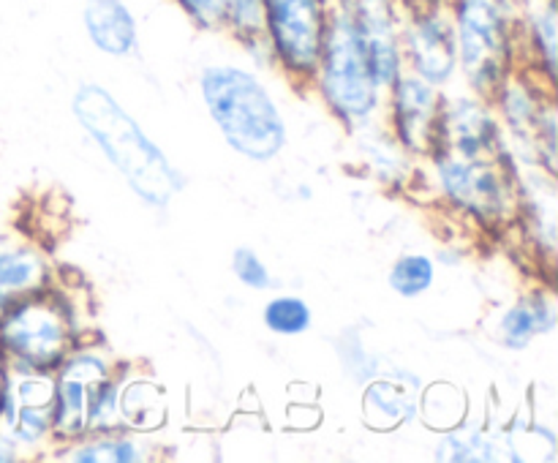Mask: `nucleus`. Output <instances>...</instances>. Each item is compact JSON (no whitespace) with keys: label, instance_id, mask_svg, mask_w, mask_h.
Instances as JSON below:
<instances>
[{"label":"nucleus","instance_id":"obj_1","mask_svg":"<svg viewBox=\"0 0 558 463\" xmlns=\"http://www.w3.org/2000/svg\"><path fill=\"white\" fill-rule=\"evenodd\" d=\"M71 114L142 205L163 212L183 194L189 185L183 169L107 85L82 82L71 96Z\"/></svg>","mask_w":558,"mask_h":463},{"label":"nucleus","instance_id":"obj_2","mask_svg":"<svg viewBox=\"0 0 558 463\" xmlns=\"http://www.w3.org/2000/svg\"><path fill=\"white\" fill-rule=\"evenodd\" d=\"M202 107L234 156L270 163L289 145V125L270 85L251 65L210 60L196 74Z\"/></svg>","mask_w":558,"mask_h":463},{"label":"nucleus","instance_id":"obj_3","mask_svg":"<svg viewBox=\"0 0 558 463\" xmlns=\"http://www.w3.org/2000/svg\"><path fill=\"white\" fill-rule=\"evenodd\" d=\"M515 167L518 161L507 147L499 156L485 158L456 156L436 147L417 163L414 188L428 191L474 232L507 234L515 221Z\"/></svg>","mask_w":558,"mask_h":463},{"label":"nucleus","instance_id":"obj_4","mask_svg":"<svg viewBox=\"0 0 558 463\" xmlns=\"http://www.w3.org/2000/svg\"><path fill=\"white\" fill-rule=\"evenodd\" d=\"M85 319L80 287H69L58 278L0 314V354L11 370L52 374L76 343L93 336Z\"/></svg>","mask_w":558,"mask_h":463},{"label":"nucleus","instance_id":"obj_5","mask_svg":"<svg viewBox=\"0 0 558 463\" xmlns=\"http://www.w3.org/2000/svg\"><path fill=\"white\" fill-rule=\"evenodd\" d=\"M125 365L98 336H87L65 354L52 370L54 447L96 430L123 428L118 395Z\"/></svg>","mask_w":558,"mask_h":463},{"label":"nucleus","instance_id":"obj_6","mask_svg":"<svg viewBox=\"0 0 558 463\" xmlns=\"http://www.w3.org/2000/svg\"><path fill=\"white\" fill-rule=\"evenodd\" d=\"M308 93L319 98L325 112L343 131L381 118L385 87L376 82L363 38L338 0L330 5L325 44Z\"/></svg>","mask_w":558,"mask_h":463},{"label":"nucleus","instance_id":"obj_7","mask_svg":"<svg viewBox=\"0 0 558 463\" xmlns=\"http://www.w3.org/2000/svg\"><path fill=\"white\" fill-rule=\"evenodd\" d=\"M458 49V85L490 98L496 87L523 69L512 0H450Z\"/></svg>","mask_w":558,"mask_h":463},{"label":"nucleus","instance_id":"obj_8","mask_svg":"<svg viewBox=\"0 0 558 463\" xmlns=\"http://www.w3.org/2000/svg\"><path fill=\"white\" fill-rule=\"evenodd\" d=\"M490 103L512 158L523 167L558 174L556 87L529 69H518L496 87Z\"/></svg>","mask_w":558,"mask_h":463},{"label":"nucleus","instance_id":"obj_9","mask_svg":"<svg viewBox=\"0 0 558 463\" xmlns=\"http://www.w3.org/2000/svg\"><path fill=\"white\" fill-rule=\"evenodd\" d=\"M332 0H265V44L272 71L308 93L319 65Z\"/></svg>","mask_w":558,"mask_h":463},{"label":"nucleus","instance_id":"obj_10","mask_svg":"<svg viewBox=\"0 0 558 463\" xmlns=\"http://www.w3.org/2000/svg\"><path fill=\"white\" fill-rule=\"evenodd\" d=\"M403 71L430 85H458V49L452 16L441 0H401Z\"/></svg>","mask_w":558,"mask_h":463},{"label":"nucleus","instance_id":"obj_11","mask_svg":"<svg viewBox=\"0 0 558 463\" xmlns=\"http://www.w3.org/2000/svg\"><path fill=\"white\" fill-rule=\"evenodd\" d=\"M52 398V374L9 370L0 395V430L20 444L25 461H47L54 447Z\"/></svg>","mask_w":558,"mask_h":463},{"label":"nucleus","instance_id":"obj_12","mask_svg":"<svg viewBox=\"0 0 558 463\" xmlns=\"http://www.w3.org/2000/svg\"><path fill=\"white\" fill-rule=\"evenodd\" d=\"M441 98H445L441 87L430 85L409 71H401V76L385 90L381 120L396 136L398 145L417 163L439 147Z\"/></svg>","mask_w":558,"mask_h":463},{"label":"nucleus","instance_id":"obj_13","mask_svg":"<svg viewBox=\"0 0 558 463\" xmlns=\"http://www.w3.org/2000/svg\"><path fill=\"white\" fill-rule=\"evenodd\" d=\"M439 147L456 156H499L505 150V134L490 98L461 85L447 87L441 98Z\"/></svg>","mask_w":558,"mask_h":463},{"label":"nucleus","instance_id":"obj_14","mask_svg":"<svg viewBox=\"0 0 558 463\" xmlns=\"http://www.w3.org/2000/svg\"><path fill=\"white\" fill-rule=\"evenodd\" d=\"M512 229L521 232L529 254L554 270L558 240V188L556 174L539 167H515V221Z\"/></svg>","mask_w":558,"mask_h":463},{"label":"nucleus","instance_id":"obj_15","mask_svg":"<svg viewBox=\"0 0 558 463\" xmlns=\"http://www.w3.org/2000/svg\"><path fill=\"white\" fill-rule=\"evenodd\" d=\"M425 381L403 365L371 376L360 395V419L371 434H398L417 419V398Z\"/></svg>","mask_w":558,"mask_h":463},{"label":"nucleus","instance_id":"obj_16","mask_svg":"<svg viewBox=\"0 0 558 463\" xmlns=\"http://www.w3.org/2000/svg\"><path fill=\"white\" fill-rule=\"evenodd\" d=\"M352 16L381 87H390L403 71L401 0H338Z\"/></svg>","mask_w":558,"mask_h":463},{"label":"nucleus","instance_id":"obj_17","mask_svg":"<svg viewBox=\"0 0 558 463\" xmlns=\"http://www.w3.org/2000/svg\"><path fill=\"white\" fill-rule=\"evenodd\" d=\"M357 163L374 183L392 194H409L417 180V161L403 150L385 125V120H371L347 131Z\"/></svg>","mask_w":558,"mask_h":463},{"label":"nucleus","instance_id":"obj_18","mask_svg":"<svg viewBox=\"0 0 558 463\" xmlns=\"http://www.w3.org/2000/svg\"><path fill=\"white\" fill-rule=\"evenodd\" d=\"M558 327V303L550 287L526 289L496 314L494 343L507 352H526L539 338L554 336Z\"/></svg>","mask_w":558,"mask_h":463},{"label":"nucleus","instance_id":"obj_19","mask_svg":"<svg viewBox=\"0 0 558 463\" xmlns=\"http://www.w3.org/2000/svg\"><path fill=\"white\" fill-rule=\"evenodd\" d=\"M58 281V267L36 240L5 234L0 240V314L16 300Z\"/></svg>","mask_w":558,"mask_h":463},{"label":"nucleus","instance_id":"obj_20","mask_svg":"<svg viewBox=\"0 0 558 463\" xmlns=\"http://www.w3.org/2000/svg\"><path fill=\"white\" fill-rule=\"evenodd\" d=\"M523 69L556 87L558 69V11L556 0H512Z\"/></svg>","mask_w":558,"mask_h":463},{"label":"nucleus","instance_id":"obj_21","mask_svg":"<svg viewBox=\"0 0 558 463\" xmlns=\"http://www.w3.org/2000/svg\"><path fill=\"white\" fill-rule=\"evenodd\" d=\"M82 27L90 47L107 58L140 54V22L125 0H82Z\"/></svg>","mask_w":558,"mask_h":463},{"label":"nucleus","instance_id":"obj_22","mask_svg":"<svg viewBox=\"0 0 558 463\" xmlns=\"http://www.w3.org/2000/svg\"><path fill=\"white\" fill-rule=\"evenodd\" d=\"M153 447L147 436L134 434L129 428L96 430L80 436L69 444H58L49 450L47 461L63 463H142L150 461Z\"/></svg>","mask_w":558,"mask_h":463},{"label":"nucleus","instance_id":"obj_23","mask_svg":"<svg viewBox=\"0 0 558 463\" xmlns=\"http://www.w3.org/2000/svg\"><path fill=\"white\" fill-rule=\"evenodd\" d=\"M118 406L120 425L142 436L156 434L169 419V401L161 381L131 365H125L123 379H120Z\"/></svg>","mask_w":558,"mask_h":463},{"label":"nucleus","instance_id":"obj_24","mask_svg":"<svg viewBox=\"0 0 558 463\" xmlns=\"http://www.w3.org/2000/svg\"><path fill=\"white\" fill-rule=\"evenodd\" d=\"M430 458L439 463H494L505 461V441L501 428L472 419L469 414L456 428H447L436 434L434 452Z\"/></svg>","mask_w":558,"mask_h":463},{"label":"nucleus","instance_id":"obj_25","mask_svg":"<svg viewBox=\"0 0 558 463\" xmlns=\"http://www.w3.org/2000/svg\"><path fill=\"white\" fill-rule=\"evenodd\" d=\"M223 33H229L248 60H254V69L272 71L265 44V0H227Z\"/></svg>","mask_w":558,"mask_h":463},{"label":"nucleus","instance_id":"obj_26","mask_svg":"<svg viewBox=\"0 0 558 463\" xmlns=\"http://www.w3.org/2000/svg\"><path fill=\"white\" fill-rule=\"evenodd\" d=\"M387 289L401 300H420L439 281V261L430 251H403L387 267Z\"/></svg>","mask_w":558,"mask_h":463},{"label":"nucleus","instance_id":"obj_27","mask_svg":"<svg viewBox=\"0 0 558 463\" xmlns=\"http://www.w3.org/2000/svg\"><path fill=\"white\" fill-rule=\"evenodd\" d=\"M469 414H472V409H469L466 390L452 385V381H434L428 387L423 385V390H420L417 419H423V425H428L434 434L456 428Z\"/></svg>","mask_w":558,"mask_h":463},{"label":"nucleus","instance_id":"obj_28","mask_svg":"<svg viewBox=\"0 0 558 463\" xmlns=\"http://www.w3.org/2000/svg\"><path fill=\"white\" fill-rule=\"evenodd\" d=\"M262 327L276 338H303L308 336L314 327V308L308 300L298 292H276L272 289L270 297L262 305Z\"/></svg>","mask_w":558,"mask_h":463},{"label":"nucleus","instance_id":"obj_29","mask_svg":"<svg viewBox=\"0 0 558 463\" xmlns=\"http://www.w3.org/2000/svg\"><path fill=\"white\" fill-rule=\"evenodd\" d=\"M229 270H232L234 281L243 289L256 294H270L278 287L276 272L265 261V256L254 248V245H238L229 259Z\"/></svg>","mask_w":558,"mask_h":463},{"label":"nucleus","instance_id":"obj_30","mask_svg":"<svg viewBox=\"0 0 558 463\" xmlns=\"http://www.w3.org/2000/svg\"><path fill=\"white\" fill-rule=\"evenodd\" d=\"M185 20L205 33H223V16H227V0H172Z\"/></svg>","mask_w":558,"mask_h":463},{"label":"nucleus","instance_id":"obj_31","mask_svg":"<svg viewBox=\"0 0 558 463\" xmlns=\"http://www.w3.org/2000/svg\"><path fill=\"white\" fill-rule=\"evenodd\" d=\"M16 461H25V452L20 450V444H16L5 430H0V463H16Z\"/></svg>","mask_w":558,"mask_h":463},{"label":"nucleus","instance_id":"obj_32","mask_svg":"<svg viewBox=\"0 0 558 463\" xmlns=\"http://www.w3.org/2000/svg\"><path fill=\"white\" fill-rule=\"evenodd\" d=\"M9 363L3 360V354H0V395H3V387H5V379H9Z\"/></svg>","mask_w":558,"mask_h":463},{"label":"nucleus","instance_id":"obj_33","mask_svg":"<svg viewBox=\"0 0 558 463\" xmlns=\"http://www.w3.org/2000/svg\"><path fill=\"white\" fill-rule=\"evenodd\" d=\"M5 234H9V232H0V240H3V237H5Z\"/></svg>","mask_w":558,"mask_h":463},{"label":"nucleus","instance_id":"obj_34","mask_svg":"<svg viewBox=\"0 0 558 463\" xmlns=\"http://www.w3.org/2000/svg\"><path fill=\"white\" fill-rule=\"evenodd\" d=\"M441 3H450V0H441Z\"/></svg>","mask_w":558,"mask_h":463}]
</instances>
